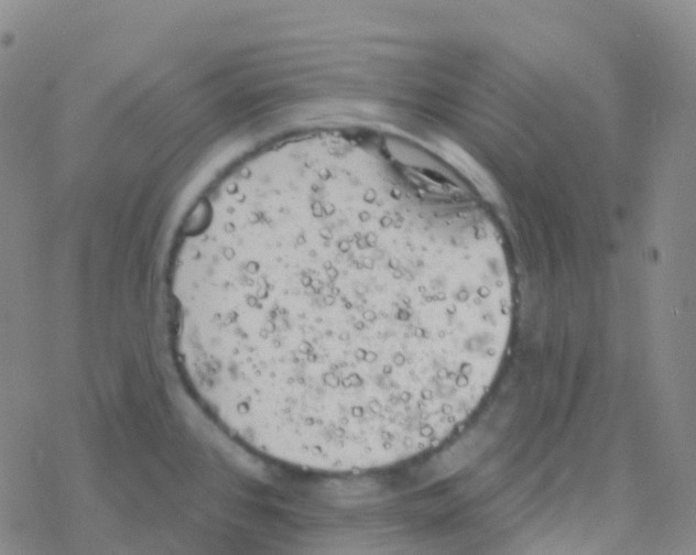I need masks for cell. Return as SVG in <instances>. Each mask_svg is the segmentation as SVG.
Returning <instances> with one entry per match:
<instances>
[{"mask_svg":"<svg viewBox=\"0 0 696 555\" xmlns=\"http://www.w3.org/2000/svg\"><path fill=\"white\" fill-rule=\"evenodd\" d=\"M192 356L215 416L265 457L373 470L443 443L505 355L512 284L466 217L391 182L254 191L191 259Z\"/></svg>","mask_w":696,"mask_h":555,"instance_id":"cell-1","label":"cell"}]
</instances>
